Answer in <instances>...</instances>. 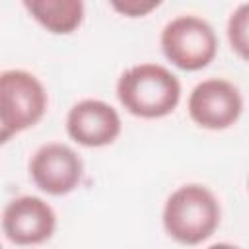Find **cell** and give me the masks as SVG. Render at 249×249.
I'll use <instances>...</instances> for the list:
<instances>
[{"instance_id":"obj_3","label":"cell","mask_w":249,"mask_h":249,"mask_svg":"<svg viewBox=\"0 0 249 249\" xmlns=\"http://www.w3.org/2000/svg\"><path fill=\"white\" fill-rule=\"evenodd\" d=\"M160 47L167 62L175 68L183 72H198L216 58L218 35L204 18L183 14L163 25Z\"/></svg>"},{"instance_id":"obj_11","label":"cell","mask_w":249,"mask_h":249,"mask_svg":"<svg viewBox=\"0 0 249 249\" xmlns=\"http://www.w3.org/2000/svg\"><path fill=\"white\" fill-rule=\"evenodd\" d=\"M161 4L163 0H109V6L113 8V12L128 19L146 18L152 12H156Z\"/></svg>"},{"instance_id":"obj_6","label":"cell","mask_w":249,"mask_h":249,"mask_svg":"<svg viewBox=\"0 0 249 249\" xmlns=\"http://www.w3.org/2000/svg\"><path fill=\"white\" fill-rule=\"evenodd\" d=\"M29 179L49 196H66L74 193L84 179V161L80 154L64 142H47L29 158Z\"/></svg>"},{"instance_id":"obj_8","label":"cell","mask_w":249,"mask_h":249,"mask_svg":"<svg viewBox=\"0 0 249 249\" xmlns=\"http://www.w3.org/2000/svg\"><path fill=\"white\" fill-rule=\"evenodd\" d=\"M123 132L119 111L103 101L86 97L74 103L66 115V134L84 148H105Z\"/></svg>"},{"instance_id":"obj_9","label":"cell","mask_w":249,"mask_h":249,"mask_svg":"<svg viewBox=\"0 0 249 249\" xmlns=\"http://www.w3.org/2000/svg\"><path fill=\"white\" fill-rule=\"evenodd\" d=\"M27 14L53 35H70L84 21V0H21Z\"/></svg>"},{"instance_id":"obj_10","label":"cell","mask_w":249,"mask_h":249,"mask_svg":"<svg viewBox=\"0 0 249 249\" xmlns=\"http://www.w3.org/2000/svg\"><path fill=\"white\" fill-rule=\"evenodd\" d=\"M226 35L230 49L241 58L247 60L249 56V6L247 2L237 4L226 23Z\"/></svg>"},{"instance_id":"obj_2","label":"cell","mask_w":249,"mask_h":249,"mask_svg":"<svg viewBox=\"0 0 249 249\" xmlns=\"http://www.w3.org/2000/svg\"><path fill=\"white\" fill-rule=\"evenodd\" d=\"M220 222V200L202 183H185L171 191L163 202V230L179 245L193 247L208 241L218 231Z\"/></svg>"},{"instance_id":"obj_7","label":"cell","mask_w":249,"mask_h":249,"mask_svg":"<svg viewBox=\"0 0 249 249\" xmlns=\"http://www.w3.org/2000/svg\"><path fill=\"white\" fill-rule=\"evenodd\" d=\"M0 226L6 239L14 245H41L56 231V212L43 196L21 195L6 202Z\"/></svg>"},{"instance_id":"obj_4","label":"cell","mask_w":249,"mask_h":249,"mask_svg":"<svg viewBox=\"0 0 249 249\" xmlns=\"http://www.w3.org/2000/svg\"><path fill=\"white\" fill-rule=\"evenodd\" d=\"M45 84L29 70L8 68L0 72V123L16 136L33 128L47 113Z\"/></svg>"},{"instance_id":"obj_12","label":"cell","mask_w":249,"mask_h":249,"mask_svg":"<svg viewBox=\"0 0 249 249\" xmlns=\"http://www.w3.org/2000/svg\"><path fill=\"white\" fill-rule=\"evenodd\" d=\"M12 138H14V134H12V132H10V130H8V128H6V126L0 123V146L8 144Z\"/></svg>"},{"instance_id":"obj_1","label":"cell","mask_w":249,"mask_h":249,"mask_svg":"<svg viewBox=\"0 0 249 249\" xmlns=\"http://www.w3.org/2000/svg\"><path fill=\"white\" fill-rule=\"evenodd\" d=\"M115 93L128 115L154 121L177 109L181 101V82L163 64L140 62L123 70Z\"/></svg>"},{"instance_id":"obj_5","label":"cell","mask_w":249,"mask_h":249,"mask_svg":"<svg viewBox=\"0 0 249 249\" xmlns=\"http://www.w3.org/2000/svg\"><path fill=\"white\" fill-rule=\"evenodd\" d=\"M243 93L226 78H206L198 82L187 99L191 121L204 130H226L243 115Z\"/></svg>"}]
</instances>
